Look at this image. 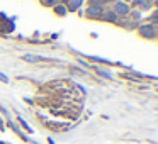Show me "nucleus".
I'll list each match as a JSON object with an SVG mask.
<instances>
[{
    "label": "nucleus",
    "instance_id": "nucleus-1",
    "mask_svg": "<svg viewBox=\"0 0 158 144\" xmlns=\"http://www.w3.org/2000/svg\"><path fill=\"white\" fill-rule=\"evenodd\" d=\"M22 58H24L26 61H41V59H43V58H38V56H29V54L22 56Z\"/></svg>",
    "mask_w": 158,
    "mask_h": 144
},
{
    "label": "nucleus",
    "instance_id": "nucleus-2",
    "mask_svg": "<svg viewBox=\"0 0 158 144\" xmlns=\"http://www.w3.org/2000/svg\"><path fill=\"white\" fill-rule=\"evenodd\" d=\"M116 10H117V12H127V7H126L124 4H119V5L116 7Z\"/></svg>",
    "mask_w": 158,
    "mask_h": 144
},
{
    "label": "nucleus",
    "instance_id": "nucleus-3",
    "mask_svg": "<svg viewBox=\"0 0 158 144\" xmlns=\"http://www.w3.org/2000/svg\"><path fill=\"white\" fill-rule=\"evenodd\" d=\"M0 80H4V82H7V76H5V75H2V73H0Z\"/></svg>",
    "mask_w": 158,
    "mask_h": 144
}]
</instances>
